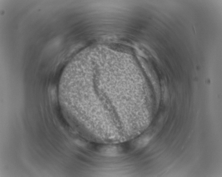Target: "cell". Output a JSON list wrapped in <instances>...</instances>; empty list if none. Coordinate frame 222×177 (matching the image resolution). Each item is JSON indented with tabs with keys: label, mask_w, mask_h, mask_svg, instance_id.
<instances>
[{
	"label": "cell",
	"mask_w": 222,
	"mask_h": 177,
	"mask_svg": "<svg viewBox=\"0 0 222 177\" xmlns=\"http://www.w3.org/2000/svg\"><path fill=\"white\" fill-rule=\"evenodd\" d=\"M150 139V138L149 137H146L140 140V142H138V146H140V147H143V146L147 145Z\"/></svg>",
	"instance_id": "obj_1"
}]
</instances>
